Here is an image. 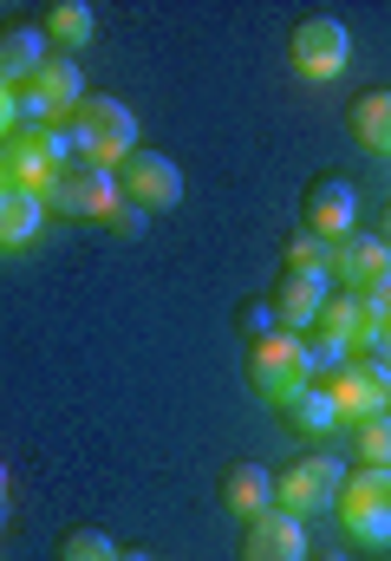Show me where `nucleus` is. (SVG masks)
Segmentation results:
<instances>
[{
	"label": "nucleus",
	"instance_id": "nucleus-1",
	"mask_svg": "<svg viewBox=\"0 0 391 561\" xmlns=\"http://www.w3.org/2000/svg\"><path fill=\"white\" fill-rule=\"evenodd\" d=\"M66 163H72V138L59 125H13L0 138V183L13 196H39L46 203L53 183L66 176Z\"/></svg>",
	"mask_w": 391,
	"mask_h": 561
},
{
	"label": "nucleus",
	"instance_id": "nucleus-2",
	"mask_svg": "<svg viewBox=\"0 0 391 561\" xmlns=\"http://www.w3.org/2000/svg\"><path fill=\"white\" fill-rule=\"evenodd\" d=\"M379 333H386V320L372 313V300L333 287L326 307H320V320H313V333H307L313 373H333V366H346V359H359V353H379Z\"/></svg>",
	"mask_w": 391,
	"mask_h": 561
},
{
	"label": "nucleus",
	"instance_id": "nucleus-3",
	"mask_svg": "<svg viewBox=\"0 0 391 561\" xmlns=\"http://www.w3.org/2000/svg\"><path fill=\"white\" fill-rule=\"evenodd\" d=\"M66 138H72V157H79V163L118 176V163L137 150V118H130L125 99H112V92H85V105L72 112Z\"/></svg>",
	"mask_w": 391,
	"mask_h": 561
},
{
	"label": "nucleus",
	"instance_id": "nucleus-4",
	"mask_svg": "<svg viewBox=\"0 0 391 561\" xmlns=\"http://www.w3.org/2000/svg\"><path fill=\"white\" fill-rule=\"evenodd\" d=\"M333 516L346 523V536L359 549H386L391 542V463H353L340 496H333Z\"/></svg>",
	"mask_w": 391,
	"mask_h": 561
},
{
	"label": "nucleus",
	"instance_id": "nucleus-5",
	"mask_svg": "<svg viewBox=\"0 0 391 561\" xmlns=\"http://www.w3.org/2000/svg\"><path fill=\"white\" fill-rule=\"evenodd\" d=\"M249 386H255L267 405H287L294 392H307L313 386V346H307V333H261L249 340Z\"/></svg>",
	"mask_w": 391,
	"mask_h": 561
},
{
	"label": "nucleus",
	"instance_id": "nucleus-6",
	"mask_svg": "<svg viewBox=\"0 0 391 561\" xmlns=\"http://www.w3.org/2000/svg\"><path fill=\"white\" fill-rule=\"evenodd\" d=\"M13 105H20V125H72V112L85 105V72H79V59H66V53H46V66L13 92Z\"/></svg>",
	"mask_w": 391,
	"mask_h": 561
},
{
	"label": "nucleus",
	"instance_id": "nucleus-7",
	"mask_svg": "<svg viewBox=\"0 0 391 561\" xmlns=\"http://www.w3.org/2000/svg\"><path fill=\"white\" fill-rule=\"evenodd\" d=\"M346 59H353V33H346V20H333V13H307V20H294V33H287V66H294L307 85H333V79L346 72Z\"/></svg>",
	"mask_w": 391,
	"mask_h": 561
},
{
	"label": "nucleus",
	"instance_id": "nucleus-8",
	"mask_svg": "<svg viewBox=\"0 0 391 561\" xmlns=\"http://www.w3.org/2000/svg\"><path fill=\"white\" fill-rule=\"evenodd\" d=\"M340 483H346V463H340V457H326V450L294 457V463L274 477V510H287V516H300V523H307V516L333 510Z\"/></svg>",
	"mask_w": 391,
	"mask_h": 561
},
{
	"label": "nucleus",
	"instance_id": "nucleus-9",
	"mask_svg": "<svg viewBox=\"0 0 391 561\" xmlns=\"http://www.w3.org/2000/svg\"><path fill=\"white\" fill-rule=\"evenodd\" d=\"M118 196H125L130 209H143V216H163V209L183 203V170L163 150H143L137 144L125 163H118Z\"/></svg>",
	"mask_w": 391,
	"mask_h": 561
},
{
	"label": "nucleus",
	"instance_id": "nucleus-10",
	"mask_svg": "<svg viewBox=\"0 0 391 561\" xmlns=\"http://www.w3.org/2000/svg\"><path fill=\"white\" fill-rule=\"evenodd\" d=\"M326 399H333L340 424H359V419H372V412H386V399H391L386 359H379V353H359V359L333 366V373H326Z\"/></svg>",
	"mask_w": 391,
	"mask_h": 561
},
{
	"label": "nucleus",
	"instance_id": "nucleus-11",
	"mask_svg": "<svg viewBox=\"0 0 391 561\" xmlns=\"http://www.w3.org/2000/svg\"><path fill=\"white\" fill-rule=\"evenodd\" d=\"M300 229H313L320 242H346V236L359 229V183L340 176V170L313 176V190H307V222H300Z\"/></svg>",
	"mask_w": 391,
	"mask_h": 561
},
{
	"label": "nucleus",
	"instance_id": "nucleus-12",
	"mask_svg": "<svg viewBox=\"0 0 391 561\" xmlns=\"http://www.w3.org/2000/svg\"><path fill=\"white\" fill-rule=\"evenodd\" d=\"M118 203H125V196H118V176H112V170H92V163H66V176H59L53 196H46V209H59V216H92V222H105Z\"/></svg>",
	"mask_w": 391,
	"mask_h": 561
},
{
	"label": "nucleus",
	"instance_id": "nucleus-13",
	"mask_svg": "<svg viewBox=\"0 0 391 561\" xmlns=\"http://www.w3.org/2000/svg\"><path fill=\"white\" fill-rule=\"evenodd\" d=\"M235 561H307V523L287 510H261L242 523Z\"/></svg>",
	"mask_w": 391,
	"mask_h": 561
},
{
	"label": "nucleus",
	"instance_id": "nucleus-14",
	"mask_svg": "<svg viewBox=\"0 0 391 561\" xmlns=\"http://www.w3.org/2000/svg\"><path fill=\"white\" fill-rule=\"evenodd\" d=\"M326 294H333V280H326V275H300V268H280L274 294H267V313H274V327H280V333H313V320H320Z\"/></svg>",
	"mask_w": 391,
	"mask_h": 561
},
{
	"label": "nucleus",
	"instance_id": "nucleus-15",
	"mask_svg": "<svg viewBox=\"0 0 391 561\" xmlns=\"http://www.w3.org/2000/svg\"><path fill=\"white\" fill-rule=\"evenodd\" d=\"M333 287H346V294H372L379 280L391 275V249L379 242V236H346V242H333Z\"/></svg>",
	"mask_w": 391,
	"mask_h": 561
},
{
	"label": "nucleus",
	"instance_id": "nucleus-16",
	"mask_svg": "<svg viewBox=\"0 0 391 561\" xmlns=\"http://www.w3.org/2000/svg\"><path fill=\"white\" fill-rule=\"evenodd\" d=\"M46 33H39V20H13V26H0V85L7 92H20L39 66H46Z\"/></svg>",
	"mask_w": 391,
	"mask_h": 561
},
{
	"label": "nucleus",
	"instance_id": "nucleus-17",
	"mask_svg": "<svg viewBox=\"0 0 391 561\" xmlns=\"http://www.w3.org/2000/svg\"><path fill=\"white\" fill-rule=\"evenodd\" d=\"M39 33H46V46H53V53H66V59H72V53H85V46L99 39V13H92L85 0H53V7L39 13Z\"/></svg>",
	"mask_w": 391,
	"mask_h": 561
},
{
	"label": "nucleus",
	"instance_id": "nucleus-18",
	"mask_svg": "<svg viewBox=\"0 0 391 561\" xmlns=\"http://www.w3.org/2000/svg\"><path fill=\"white\" fill-rule=\"evenodd\" d=\"M222 510H229L235 523L274 510V477H267L261 463H229V470H222Z\"/></svg>",
	"mask_w": 391,
	"mask_h": 561
},
{
	"label": "nucleus",
	"instance_id": "nucleus-19",
	"mask_svg": "<svg viewBox=\"0 0 391 561\" xmlns=\"http://www.w3.org/2000/svg\"><path fill=\"white\" fill-rule=\"evenodd\" d=\"M346 131H353V144H359V150L391 157V92H366V99H353Z\"/></svg>",
	"mask_w": 391,
	"mask_h": 561
},
{
	"label": "nucleus",
	"instance_id": "nucleus-20",
	"mask_svg": "<svg viewBox=\"0 0 391 561\" xmlns=\"http://www.w3.org/2000/svg\"><path fill=\"white\" fill-rule=\"evenodd\" d=\"M280 424L294 431V437H326L340 412H333V399H326V386H307V392H294L287 405H280Z\"/></svg>",
	"mask_w": 391,
	"mask_h": 561
},
{
	"label": "nucleus",
	"instance_id": "nucleus-21",
	"mask_svg": "<svg viewBox=\"0 0 391 561\" xmlns=\"http://www.w3.org/2000/svg\"><path fill=\"white\" fill-rule=\"evenodd\" d=\"M39 216H46V203L39 196H0V255H13V249H26L33 236H39Z\"/></svg>",
	"mask_w": 391,
	"mask_h": 561
},
{
	"label": "nucleus",
	"instance_id": "nucleus-22",
	"mask_svg": "<svg viewBox=\"0 0 391 561\" xmlns=\"http://www.w3.org/2000/svg\"><path fill=\"white\" fill-rule=\"evenodd\" d=\"M53 561H118V542H112L99 523H79V529H66V536H59Z\"/></svg>",
	"mask_w": 391,
	"mask_h": 561
},
{
	"label": "nucleus",
	"instance_id": "nucleus-23",
	"mask_svg": "<svg viewBox=\"0 0 391 561\" xmlns=\"http://www.w3.org/2000/svg\"><path fill=\"white\" fill-rule=\"evenodd\" d=\"M280 268H300V275H326V268H333V242H320L313 229H294V236H287V262H280ZM326 280H333V275H326Z\"/></svg>",
	"mask_w": 391,
	"mask_h": 561
},
{
	"label": "nucleus",
	"instance_id": "nucleus-24",
	"mask_svg": "<svg viewBox=\"0 0 391 561\" xmlns=\"http://www.w3.org/2000/svg\"><path fill=\"white\" fill-rule=\"evenodd\" d=\"M353 457L359 463H391V412H372V419L353 424Z\"/></svg>",
	"mask_w": 391,
	"mask_h": 561
},
{
	"label": "nucleus",
	"instance_id": "nucleus-25",
	"mask_svg": "<svg viewBox=\"0 0 391 561\" xmlns=\"http://www.w3.org/2000/svg\"><path fill=\"white\" fill-rule=\"evenodd\" d=\"M235 333H242V340H261V333H274V313H267V300H249V307L235 313Z\"/></svg>",
	"mask_w": 391,
	"mask_h": 561
},
{
	"label": "nucleus",
	"instance_id": "nucleus-26",
	"mask_svg": "<svg viewBox=\"0 0 391 561\" xmlns=\"http://www.w3.org/2000/svg\"><path fill=\"white\" fill-rule=\"evenodd\" d=\"M105 222H112L118 236H137V229H143V209H130V203H118V209H112Z\"/></svg>",
	"mask_w": 391,
	"mask_h": 561
},
{
	"label": "nucleus",
	"instance_id": "nucleus-27",
	"mask_svg": "<svg viewBox=\"0 0 391 561\" xmlns=\"http://www.w3.org/2000/svg\"><path fill=\"white\" fill-rule=\"evenodd\" d=\"M13 125H20V105H13V92H7V85H0V138H7V131H13Z\"/></svg>",
	"mask_w": 391,
	"mask_h": 561
},
{
	"label": "nucleus",
	"instance_id": "nucleus-28",
	"mask_svg": "<svg viewBox=\"0 0 391 561\" xmlns=\"http://www.w3.org/2000/svg\"><path fill=\"white\" fill-rule=\"evenodd\" d=\"M366 300H372V313H379V320H391V275L379 280V287H372V294H366Z\"/></svg>",
	"mask_w": 391,
	"mask_h": 561
},
{
	"label": "nucleus",
	"instance_id": "nucleus-29",
	"mask_svg": "<svg viewBox=\"0 0 391 561\" xmlns=\"http://www.w3.org/2000/svg\"><path fill=\"white\" fill-rule=\"evenodd\" d=\"M379 359H386V373H391V320H386V333H379Z\"/></svg>",
	"mask_w": 391,
	"mask_h": 561
},
{
	"label": "nucleus",
	"instance_id": "nucleus-30",
	"mask_svg": "<svg viewBox=\"0 0 391 561\" xmlns=\"http://www.w3.org/2000/svg\"><path fill=\"white\" fill-rule=\"evenodd\" d=\"M379 242L391 249V203H386V222H379Z\"/></svg>",
	"mask_w": 391,
	"mask_h": 561
},
{
	"label": "nucleus",
	"instance_id": "nucleus-31",
	"mask_svg": "<svg viewBox=\"0 0 391 561\" xmlns=\"http://www.w3.org/2000/svg\"><path fill=\"white\" fill-rule=\"evenodd\" d=\"M118 561H157V556H143V549H118Z\"/></svg>",
	"mask_w": 391,
	"mask_h": 561
},
{
	"label": "nucleus",
	"instance_id": "nucleus-32",
	"mask_svg": "<svg viewBox=\"0 0 391 561\" xmlns=\"http://www.w3.org/2000/svg\"><path fill=\"white\" fill-rule=\"evenodd\" d=\"M307 561H353V556H340V549H326V556H307Z\"/></svg>",
	"mask_w": 391,
	"mask_h": 561
},
{
	"label": "nucleus",
	"instance_id": "nucleus-33",
	"mask_svg": "<svg viewBox=\"0 0 391 561\" xmlns=\"http://www.w3.org/2000/svg\"><path fill=\"white\" fill-rule=\"evenodd\" d=\"M0 503H7V463H0Z\"/></svg>",
	"mask_w": 391,
	"mask_h": 561
},
{
	"label": "nucleus",
	"instance_id": "nucleus-34",
	"mask_svg": "<svg viewBox=\"0 0 391 561\" xmlns=\"http://www.w3.org/2000/svg\"><path fill=\"white\" fill-rule=\"evenodd\" d=\"M0 196H7V183H0Z\"/></svg>",
	"mask_w": 391,
	"mask_h": 561
},
{
	"label": "nucleus",
	"instance_id": "nucleus-35",
	"mask_svg": "<svg viewBox=\"0 0 391 561\" xmlns=\"http://www.w3.org/2000/svg\"><path fill=\"white\" fill-rule=\"evenodd\" d=\"M386 412H391V399H386Z\"/></svg>",
	"mask_w": 391,
	"mask_h": 561
}]
</instances>
